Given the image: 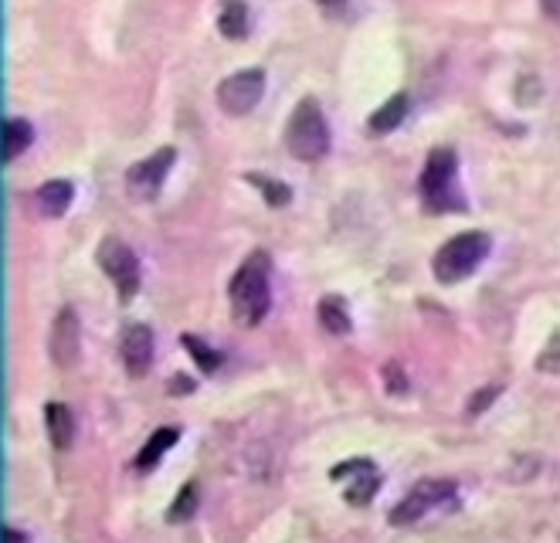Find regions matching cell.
<instances>
[{
	"label": "cell",
	"instance_id": "obj_1",
	"mask_svg": "<svg viewBox=\"0 0 560 543\" xmlns=\"http://www.w3.org/2000/svg\"><path fill=\"white\" fill-rule=\"evenodd\" d=\"M231 313L241 326H258L272 306V262L265 252H252L241 262L228 289Z\"/></svg>",
	"mask_w": 560,
	"mask_h": 543
},
{
	"label": "cell",
	"instance_id": "obj_2",
	"mask_svg": "<svg viewBox=\"0 0 560 543\" xmlns=\"http://www.w3.org/2000/svg\"><path fill=\"white\" fill-rule=\"evenodd\" d=\"M418 194L425 211L432 214L469 211V201H465L459 187V157H455L452 146H435L428 153L425 170H421V180H418Z\"/></svg>",
	"mask_w": 560,
	"mask_h": 543
},
{
	"label": "cell",
	"instance_id": "obj_3",
	"mask_svg": "<svg viewBox=\"0 0 560 543\" xmlns=\"http://www.w3.org/2000/svg\"><path fill=\"white\" fill-rule=\"evenodd\" d=\"M489 248H493V241H489L486 231H462V235L448 238L432 258L435 279L442 282V286H455V282L469 279V275L486 262Z\"/></svg>",
	"mask_w": 560,
	"mask_h": 543
},
{
	"label": "cell",
	"instance_id": "obj_4",
	"mask_svg": "<svg viewBox=\"0 0 560 543\" xmlns=\"http://www.w3.org/2000/svg\"><path fill=\"white\" fill-rule=\"evenodd\" d=\"M330 143H333V133H330V126H326V116H323L320 102H316L313 96L303 99L296 106V112L289 116V126H286L289 153L296 160L316 163V160H323L326 153H330Z\"/></svg>",
	"mask_w": 560,
	"mask_h": 543
},
{
	"label": "cell",
	"instance_id": "obj_5",
	"mask_svg": "<svg viewBox=\"0 0 560 543\" xmlns=\"http://www.w3.org/2000/svg\"><path fill=\"white\" fill-rule=\"evenodd\" d=\"M452 510H459V489H455V482L421 479L391 510V523L394 527H408V523H418L432 513H452Z\"/></svg>",
	"mask_w": 560,
	"mask_h": 543
},
{
	"label": "cell",
	"instance_id": "obj_6",
	"mask_svg": "<svg viewBox=\"0 0 560 543\" xmlns=\"http://www.w3.org/2000/svg\"><path fill=\"white\" fill-rule=\"evenodd\" d=\"M99 269L106 272V279L116 286L119 296L133 299L136 292H140V279H143V269H140V258L133 255V248L126 245V241L119 238H106L99 245Z\"/></svg>",
	"mask_w": 560,
	"mask_h": 543
},
{
	"label": "cell",
	"instance_id": "obj_7",
	"mask_svg": "<svg viewBox=\"0 0 560 543\" xmlns=\"http://www.w3.org/2000/svg\"><path fill=\"white\" fill-rule=\"evenodd\" d=\"M265 96V72L262 68H241L218 85V106L228 116H245Z\"/></svg>",
	"mask_w": 560,
	"mask_h": 543
},
{
	"label": "cell",
	"instance_id": "obj_8",
	"mask_svg": "<svg viewBox=\"0 0 560 543\" xmlns=\"http://www.w3.org/2000/svg\"><path fill=\"white\" fill-rule=\"evenodd\" d=\"M174 160H177L174 146H160V150L150 153L146 160L133 163V167L126 170V191L133 194L136 201H153V197L163 191V180H167Z\"/></svg>",
	"mask_w": 560,
	"mask_h": 543
},
{
	"label": "cell",
	"instance_id": "obj_9",
	"mask_svg": "<svg viewBox=\"0 0 560 543\" xmlns=\"http://www.w3.org/2000/svg\"><path fill=\"white\" fill-rule=\"evenodd\" d=\"M333 482L343 486V499L350 506H370V499L381 489V472L370 459H347L330 472Z\"/></svg>",
	"mask_w": 560,
	"mask_h": 543
},
{
	"label": "cell",
	"instance_id": "obj_10",
	"mask_svg": "<svg viewBox=\"0 0 560 543\" xmlns=\"http://www.w3.org/2000/svg\"><path fill=\"white\" fill-rule=\"evenodd\" d=\"M51 360H55L58 367H75V360H79V350H82V326H79V316H75V309H62V313L55 316V326H51Z\"/></svg>",
	"mask_w": 560,
	"mask_h": 543
},
{
	"label": "cell",
	"instance_id": "obj_11",
	"mask_svg": "<svg viewBox=\"0 0 560 543\" xmlns=\"http://www.w3.org/2000/svg\"><path fill=\"white\" fill-rule=\"evenodd\" d=\"M119 353H123V364L133 377H143L146 370L153 367V330L143 323H129L123 333V343H119Z\"/></svg>",
	"mask_w": 560,
	"mask_h": 543
},
{
	"label": "cell",
	"instance_id": "obj_12",
	"mask_svg": "<svg viewBox=\"0 0 560 543\" xmlns=\"http://www.w3.org/2000/svg\"><path fill=\"white\" fill-rule=\"evenodd\" d=\"M72 197H75L72 180H48V184H41L38 194H34V211H38L41 218H62V214L72 208Z\"/></svg>",
	"mask_w": 560,
	"mask_h": 543
},
{
	"label": "cell",
	"instance_id": "obj_13",
	"mask_svg": "<svg viewBox=\"0 0 560 543\" xmlns=\"http://www.w3.org/2000/svg\"><path fill=\"white\" fill-rule=\"evenodd\" d=\"M177 438H180L177 428H157V432L150 435V442H146V445L140 448V455L133 459V465H136L140 472L157 469V462L170 452V448L177 445Z\"/></svg>",
	"mask_w": 560,
	"mask_h": 543
},
{
	"label": "cell",
	"instance_id": "obj_14",
	"mask_svg": "<svg viewBox=\"0 0 560 543\" xmlns=\"http://www.w3.org/2000/svg\"><path fill=\"white\" fill-rule=\"evenodd\" d=\"M45 425H48V435H51V442H55V448L72 445L75 418H72V411H68L65 404H58V401L48 404V408H45Z\"/></svg>",
	"mask_w": 560,
	"mask_h": 543
},
{
	"label": "cell",
	"instance_id": "obj_15",
	"mask_svg": "<svg viewBox=\"0 0 560 543\" xmlns=\"http://www.w3.org/2000/svg\"><path fill=\"white\" fill-rule=\"evenodd\" d=\"M248 7L241 4V0H224L221 4V14H218V28L224 38H231V41H241V38H248Z\"/></svg>",
	"mask_w": 560,
	"mask_h": 543
},
{
	"label": "cell",
	"instance_id": "obj_16",
	"mask_svg": "<svg viewBox=\"0 0 560 543\" xmlns=\"http://www.w3.org/2000/svg\"><path fill=\"white\" fill-rule=\"evenodd\" d=\"M404 116H408V96L398 92V96H391L374 116H370V129H374V133H391V129L401 126Z\"/></svg>",
	"mask_w": 560,
	"mask_h": 543
},
{
	"label": "cell",
	"instance_id": "obj_17",
	"mask_svg": "<svg viewBox=\"0 0 560 543\" xmlns=\"http://www.w3.org/2000/svg\"><path fill=\"white\" fill-rule=\"evenodd\" d=\"M34 143V129L28 119H7L4 123V160H17Z\"/></svg>",
	"mask_w": 560,
	"mask_h": 543
},
{
	"label": "cell",
	"instance_id": "obj_18",
	"mask_svg": "<svg viewBox=\"0 0 560 543\" xmlns=\"http://www.w3.org/2000/svg\"><path fill=\"white\" fill-rule=\"evenodd\" d=\"M320 323L330 333H336V336L350 333V313H347V306H343L340 296H323V303H320Z\"/></svg>",
	"mask_w": 560,
	"mask_h": 543
},
{
	"label": "cell",
	"instance_id": "obj_19",
	"mask_svg": "<svg viewBox=\"0 0 560 543\" xmlns=\"http://www.w3.org/2000/svg\"><path fill=\"white\" fill-rule=\"evenodd\" d=\"M184 347L191 350V357L197 360V364H201V370H208V374H211V370H218V367L224 364V353L211 350L208 343H204V340H197V336H191V333L184 336Z\"/></svg>",
	"mask_w": 560,
	"mask_h": 543
},
{
	"label": "cell",
	"instance_id": "obj_20",
	"mask_svg": "<svg viewBox=\"0 0 560 543\" xmlns=\"http://www.w3.org/2000/svg\"><path fill=\"white\" fill-rule=\"evenodd\" d=\"M248 184H255V187H262V194H265V201L272 204V208H282V204H289V187L286 184H279V180H272V177H265V174H248L245 177Z\"/></svg>",
	"mask_w": 560,
	"mask_h": 543
},
{
	"label": "cell",
	"instance_id": "obj_21",
	"mask_svg": "<svg viewBox=\"0 0 560 543\" xmlns=\"http://www.w3.org/2000/svg\"><path fill=\"white\" fill-rule=\"evenodd\" d=\"M194 510H197V482H187V486L180 489L177 503L167 510V516H170L174 523H184V520H191Z\"/></svg>",
	"mask_w": 560,
	"mask_h": 543
},
{
	"label": "cell",
	"instance_id": "obj_22",
	"mask_svg": "<svg viewBox=\"0 0 560 543\" xmlns=\"http://www.w3.org/2000/svg\"><path fill=\"white\" fill-rule=\"evenodd\" d=\"M4 543H28V537H24L21 530H7L4 533Z\"/></svg>",
	"mask_w": 560,
	"mask_h": 543
},
{
	"label": "cell",
	"instance_id": "obj_23",
	"mask_svg": "<svg viewBox=\"0 0 560 543\" xmlns=\"http://www.w3.org/2000/svg\"><path fill=\"white\" fill-rule=\"evenodd\" d=\"M320 7H326V11H343L347 0H320Z\"/></svg>",
	"mask_w": 560,
	"mask_h": 543
}]
</instances>
